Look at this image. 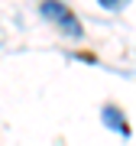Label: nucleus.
Instances as JSON below:
<instances>
[{"instance_id": "nucleus-1", "label": "nucleus", "mask_w": 136, "mask_h": 146, "mask_svg": "<svg viewBox=\"0 0 136 146\" xmlns=\"http://www.w3.org/2000/svg\"><path fill=\"white\" fill-rule=\"evenodd\" d=\"M42 16H46V20H52L55 26L62 29L65 36H71V39H81V36H84L78 16L68 10L65 3H58V0H42Z\"/></svg>"}, {"instance_id": "nucleus-2", "label": "nucleus", "mask_w": 136, "mask_h": 146, "mask_svg": "<svg viewBox=\"0 0 136 146\" xmlns=\"http://www.w3.org/2000/svg\"><path fill=\"white\" fill-rule=\"evenodd\" d=\"M104 123L110 127V130H117V133H123V136H130V123H126V117H123V110L117 107V104H107V107H104Z\"/></svg>"}, {"instance_id": "nucleus-3", "label": "nucleus", "mask_w": 136, "mask_h": 146, "mask_svg": "<svg viewBox=\"0 0 136 146\" xmlns=\"http://www.w3.org/2000/svg\"><path fill=\"white\" fill-rule=\"evenodd\" d=\"M126 3H130V0H100V7H104V10H110V13H117V10H123Z\"/></svg>"}]
</instances>
